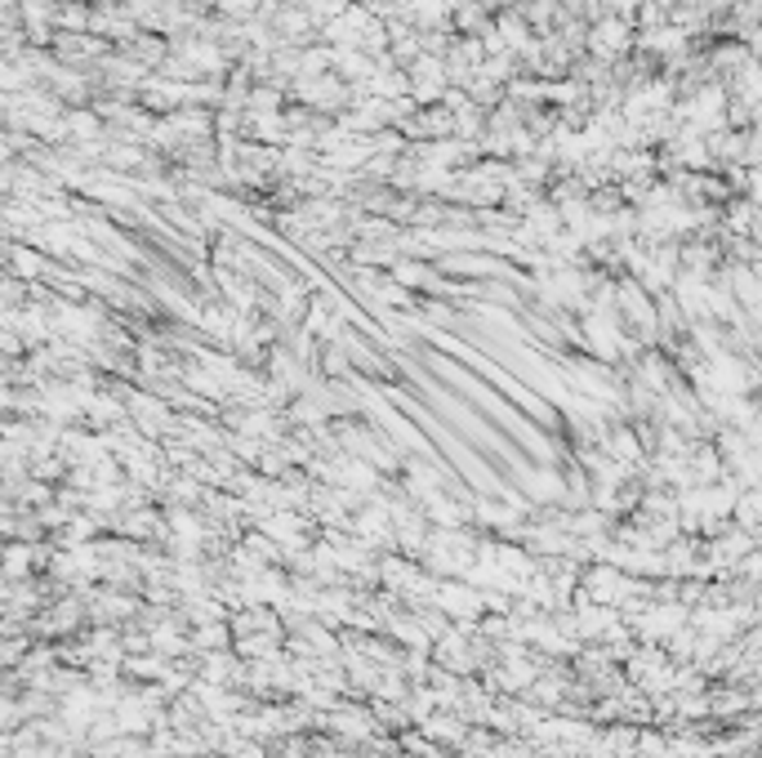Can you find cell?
<instances>
[{"label": "cell", "instance_id": "obj_1", "mask_svg": "<svg viewBox=\"0 0 762 758\" xmlns=\"http://www.w3.org/2000/svg\"><path fill=\"white\" fill-rule=\"evenodd\" d=\"M629 41H634V32H629L625 19H602V23L593 27V49H598L602 58H615L619 49H629Z\"/></svg>", "mask_w": 762, "mask_h": 758}, {"label": "cell", "instance_id": "obj_2", "mask_svg": "<svg viewBox=\"0 0 762 758\" xmlns=\"http://www.w3.org/2000/svg\"><path fill=\"white\" fill-rule=\"evenodd\" d=\"M744 188H749V201L762 205V166H753V170L744 174Z\"/></svg>", "mask_w": 762, "mask_h": 758}]
</instances>
